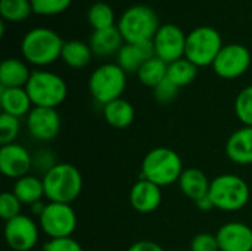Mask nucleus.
<instances>
[{
  "label": "nucleus",
  "instance_id": "1",
  "mask_svg": "<svg viewBox=\"0 0 252 251\" xmlns=\"http://www.w3.org/2000/svg\"><path fill=\"white\" fill-rule=\"evenodd\" d=\"M62 37L47 27L30 30L21 40V53L25 62L35 67H46L61 58L63 47Z\"/></svg>",
  "mask_w": 252,
  "mask_h": 251
},
{
  "label": "nucleus",
  "instance_id": "2",
  "mask_svg": "<svg viewBox=\"0 0 252 251\" xmlns=\"http://www.w3.org/2000/svg\"><path fill=\"white\" fill-rule=\"evenodd\" d=\"M183 170V161L176 151L158 146L143 157L140 179H146L161 188L170 186L179 182Z\"/></svg>",
  "mask_w": 252,
  "mask_h": 251
},
{
  "label": "nucleus",
  "instance_id": "3",
  "mask_svg": "<svg viewBox=\"0 0 252 251\" xmlns=\"http://www.w3.org/2000/svg\"><path fill=\"white\" fill-rule=\"evenodd\" d=\"M43 183L49 203L71 204L83 191V175L69 163H58L43 176Z\"/></svg>",
  "mask_w": 252,
  "mask_h": 251
},
{
  "label": "nucleus",
  "instance_id": "4",
  "mask_svg": "<svg viewBox=\"0 0 252 251\" xmlns=\"http://www.w3.org/2000/svg\"><path fill=\"white\" fill-rule=\"evenodd\" d=\"M117 27L126 43H146L154 40L161 25L151 6L133 4L123 12Z\"/></svg>",
  "mask_w": 252,
  "mask_h": 251
},
{
  "label": "nucleus",
  "instance_id": "5",
  "mask_svg": "<svg viewBox=\"0 0 252 251\" xmlns=\"http://www.w3.org/2000/svg\"><path fill=\"white\" fill-rule=\"evenodd\" d=\"M34 107L58 108L68 95V86L65 80L52 71L35 70L25 86Z\"/></svg>",
  "mask_w": 252,
  "mask_h": 251
},
{
  "label": "nucleus",
  "instance_id": "6",
  "mask_svg": "<svg viewBox=\"0 0 252 251\" xmlns=\"http://www.w3.org/2000/svg\"><path fill=\"white\" fill-rule=\"evenodd\" d=\"M214 209L223 212H239L250 201V186L238 175L226 173L211 180L208 192Z\"/></svg>",
  "mask_w": 252,
  "mask_h": 251
},
{
  "label": "nucleus",
  "instance_id": "7",
  "mask_svg": "<svg viewBox=\"0 0 252 251\" xmlns=\"http://www.w3.org/2000/svg\"><path fill=\"white\" fill-rule=\"evenodd\" d=\"M127 86V72L118 64H102L89 77V92L102 107L120 99Z\"/></svg>",
  "mask_w": 252,
  "mask_h": 251
},
{
  "label": "nucleus",
  "instance_id": "8",
  "mask_svg": "<svg viewBox=\"0 0 252 251\" xmlns=\"http://www.w3.org/2000/svg\"><path fill=\"white\" fill-rule=\"evenodd\" d=\"M223 46V38L216 28L210 25L196 27L186 37L185 58L198 68L208 67L213 65Z\"/></svg>",
  "mask_w": 252,
  "mask_h": 251
},
{
  "label": "nucleus",
  "instance_id": "9",
  "mask_svg": "<svg viewBox=\"0 0 252 251\" xmlns=\"http://www.w3.org/2000/svg\"><path fill=\"white\" fill-rule=\"evenodd\" d=\"M38 225L50 240L72 237L77 229V215L71 204L47 203L38 217Z\"/></svg>",
  "mask_w": 252,
  "mask_h": 251
},
{
  "label": "nucleus",
  "instance_id": "10",
  "mask_svg": "<svg viewBox=\"0 0 252 251\" xmlns=\"http://www.w3.org/2000/svg\"><path fill=\"white\" fill-rule=\"evenodd\" d=\"M252 64V55L250 49L241 43L224 44L216 61L213 62L214 72L224 78L233 80L244 75Z\"/></svg>",
  "mask_w": 252,
  "mask_h": 251
},
{
  "label": "nucleus",
  "instance_id": "11",
  "mask_svg": "<svg viewBox=\"0 0 252 251\" xmlns=\"http://www.w3.org/2000/svg\"><path fill=\"white\" fill-rule=\"evenodd\" d=\"M40 225L30 216L19 215L4 225V240L10 250L31 251L38 243Z\"/></svg>",
  "mask_w": 252,
  "mask_h": 251
},
{
  "label": "nucleus",
  "instance_id": "12",
  "mask_svg": "<svg viewBox=\"0 0 252 251\" xmlns=\"http://www.w3.org/2000/svg\"><path fill=\"white\" fill-rule=\"evenodd\" d=\"M186 37L180 27L176 24H164L158 28L152 43L155 49V56L162 59L167 64L185 58L186 50Z\"/></svg>",
  "mask_w": 252,
  "mask_h": 251
},
{
  "label": "nucleus",
  "instance_id": "13",
  "mask_svg": "<svg viewBox=\"0 0 252 251\" xmlns=\"http://www.w3.org/2000/svg\"><path fill=\"white\" fill-rule=\"evenodd\" d=\"M27 130L35 141H53L61 132V115L56 108L34 107L27 115Z\"/></svg>",
  "mask_w": 252,
  "mask_h": 251
},
{
  "label": "nucleus",
  "instance_id": "14",
  "mask_svg": "<svg viewBox=\"0 0 252 251\" xmlns=\"http://www.w3.org/2000/svg\"><path fill=\"white\" fill-rule=\"evenodd\" d=\"M32 167L31 154L18 143H9L0 148V170L9 179H19L28 175Z\"/></svg>",
  "mask_w": 252,
  "mask_h": 251
},
{
  "label": "nucleus",
  "instance_id": "15",
  "mask_svg": "<svg viewBox=\"0 0 252 251\" xmlns=\"http://www.w3.org/2000/svg\"><path fill=\"white\" fill-rule=\"evenodd\" d=\"M220 251H252V229L242 222H227L216 234Z\"/></svg>",
  "mask_w": 252,
  "mask_h": 251
},
{
  "label": "nucleus",
  "instance_id": "16",
  "mask_svg": "<svg viewBox=\"0 0 252 251\" xmlns=\"http://www.w3.org/2000/svg\"><path fill=\"white\" fill-rule=\"evenodd\" d=\"M161 201H162L161 186L146 179H139L130 189V204L136 212L142 215L155 212L161 206Z\"/></svg>",
  "mask_w": 252,
  "mask_h": 251
},
{
  "label": "nucleus",
  "instance_id": "17",
  "mask_svg": "<svg viewBox=\"0 0 252 251\" xmlns=\"http://www.w3.org/2000/svg\"><path fill=\"white\" fill-rule=\"evenodd\" d=\"M155 56V49L152 41L146 43H124V46L117 53V64L128 74L136 72L140 67Z\"/></svg>",
  "mask_w": 252,
  "mask_h": 251
},
{
  "label": "nucleus",
  "instance_id": "18",
  "mask_svg": "<svg viewBox=\"0 0 252 251\" xmlns=\"http://www.w3.org/2000/svg\"><path fill=\"white\" fill-rule=\"evenodd\" d=\"M226 154L235 164H252V127L244 126L229 136L226 142Z\"/></svg>",
  "mask_w": 252,
  "mask_h": 251
},
{
  "label": "nucleus",
  "instance_id": "19",
  "mask_svg": "<svg viewBox=\"0 0 252 251\" xmlns=\"http://www.w3.org/2000/svg\"><path fill=\"white\" fill-rule=\"evenodd\" d=\"M1 112L13 117H27L34 108L25 87H0Z\"/></svg>",
  "mask_w": 252,
  "mask_h": 251
},
{
  "label": "nucleus",
  "instance_id": "20",
  "mask_svg": "<svg viewBox=\"0 0 252 251\" xmlns=\"http://www.w3.org/2000/svg\"><path fill=\"white\" fill-rule=\"evenodd\" d=\"M124 38L118 30V27H111L105 30H96L90 36V47L93 55L99 58H106L111 55H117L120 49L124 46Z\"/></svg>",
  "mask_w": 252,
  "mask_h": 251
},
{
  "label": "nucleus",
  "instance_id": "21",
  "mask_svg": "<svg viewBox=\"0 0 252 251\" xmlns=\"http://www.w3.org/2000/svg\"><path fill=\"white\" fill-rule=\"evenodd\" d=\"M179 186H180V191L183 192V195L195 203L208 195L211 180L202 170H199L196 167H189V169L183 170V173L179 179Z\"/></svg>",
  "mask_w": 252,
  "mask_h": 251
},
{
  "label": "nucleus",
  "instance_id": "22",
  "mask_svg": "<svg viewBox=\"0 0 252 251\" xmlns=\"http://www.w3.org/2000/svg\"><path fill=\"white\" fill-rule=\"evenodd\" d=\"M31 72L25 61L7 58L0 65V87H25Z\"/></svg>",
  "mask_w": 252,
  "mask_h": 251
},
{
  "label": "nucleus",
  "instance_id": "23",
  "mask_svg": "<svg viewBox=\"0 0 252 251\" xmlns=\"http://www.w3.org/2000/svg\"><path fill=\"white\" fill-rule=\"evenodd\" d=\"M102 111H103V117L106 123L114 129H126L131 126L136 117L134 107L127 99H123V98L103 105Z\"/></svg>",
  "mask_w": 252,
  "mask_h": 251
},
{
  "label": "nucleus",
  "instance_id": "24",
  "mask_svg": "<svg viewBox=\"0 0 252 251\" xmlns=\"http://www.w3.org/2000/svg\"><path fill=\"white\" fill-rule=\"evenodd\" d=\"M93 58V52L89 43H84L81 40H68L63 43L61 59L63 64L72 70H81L86 68Z\"/></svg>",
  "mask_w": 252,
  "mask_h": 251
},
{
  "label": "nucleus",
  "instance_id": "25",
  "mask_svg": "<svg viewBox=\"0 0 252 251\" xmlns=\"http://www.w3.org/2000/svg\"><path fill=\"white\" fill-rule=\"evenodd\" d=\"M12 192L16 195V198L27 206H31L34 203L41 201L44 195V183L43 179H38L37 176L27 175L24 178H19L15 180Z\"/></svg>",
  "mask_w": 252,
  "mask_h": 251
},
{
  "label": "nucleus",
  "instance_id": "26",
  "mask_svg": "<svg viewBox=\"0 0 252 251\" xmlns=\"http://www.w3.org/2000/svg\"><path fill=\"white\" fill-rule=\"evenodd\" d=\"M167 71H168V64L159 59L158 56H154L140 67V70L137 71V78L146 87L154 89L162 80L167 78Z\"/></svg>",
  "mask_w": 252,
  "mask_h": 251
},
{
  "label": "nucleus",
  "instance_id": "27",
  "mask_svg": "<svg viewBox=\"0 0 252 251\" xmlns=\"http://www.w3.org/2000/svg\"><path fill=\"white\" fill-rule=\"evenodd\" d=\"M196 75H198V67L186 58H182L179 61L168 64L167 78L171 83H174L179 89L186 87L190 83H193Z\"/></svg>",
  "mask_w": 252,
  "mask_h": 251
},
{
  "label": "nucleus",
  "instance_id": "28",
  "mask_svg": "<svg viewBox=\"0 0 252 251\" xmlns=\"http://www.w3.org/2000/svg\"><path fill=\"white\" fill-rule=\"evenodd\" d=\"M87 21L93 31L115 27V12L111 4L105 1L93 3L87 10Z\"/></svg>",
  "mask_w": 252,
  "mask_h": 251
},
{
  "label": "nucleus",
  "instance_id": "29",
  "mask_svg": "<svg viewBox=\"0 0 252 251\" xmlns=\"http://www.w3.org/2000/svg\"><path fill=\"white\" fill-rule=\"evenodd\" d=\"M31 13L34 12L30 0H0V15L3 21L21 22Z\"/></svg>",
  "mask_w": 252,
  "mask_h": 251
},
{
  "label": "nucleus",
  "instance_id": "30",
  "mask_svg": "<svg viewBox=\"0 0 252 251\" xmlns=\"http://www.w3.org/2000/svg\"><path fill=\"white\" fill-rule=\"evenodd\" d=\"M235 114L244 126L252 127V84L238 93L235 99Z\"/></svg>",
  "mask_w": 252,
  "mask_h": 251
},
{
  "label": "nucleus",
  "instance_id": "31",
  "mask_svg": "<svg viewBox=\"0 0 252 251\" xmlns=\"http://www.w3.org/2000/svg\"><path fill=\"white\" fill-rule=\"evenodd\" d=\"M21 130V118L1 112L0 115V143L1 146L15 143Z\"/></svg>",
  "mask_w": 252,
  "mask_h": 251
},
{
  "label": "nucleus",
  "instance_id": "32",
  "mask_svg": "<svg viewBox=\"0 0 252 251\" xmlns=\"http://www.w3.org/2000/svg\"><path fill=\"white\" fill-rule=\"evenodd\" d=\"M32 12L41 16H53L65 12L72 0H30Z\"/></svg>",
  "mask_w": 252,
  "mask_h": 251
},
{
  "label": "nucleus",
  "instance_id": "33",
  "mask_svg": "<svg viewBox=\"0 0 252 251\" xmlns=\"http://www.w3.org/2000/svg\"><path fill=\"white\" fill-rule=\"evenodd\" d=\"M22 209V203L16 198L12 191H4L0 195V216L6 222L19 216Z\"/></svg>",
  "mask_w": 252,
  "mask_h": 251
},
{
  "label": "nucleus",
  "instance_id": "34",
  "mask_svg": "<svg viewBox=\"0 0 252 251\" xmlns=\"http://www.w3.org/2000/svg\"><path fill=\"white\" fill-rule=\"evenodd\" d=\"M179 87L168 78L162 80L157 87H154V98L159 104H171L179 96Z\"/></svg>",
  "mask_w": 252,
  "mask_h": 251
},
{
  "label": "nucleus",
  "instance_id": "35",
  "mask_svg": "<svg viewBox=\"0 0 252 251\" xmlns=\"http://www.w3.org/2000/svg\"><path fill=\"white\" fill-rule=\"evenodd\" d=\"M190 251H220L217 237L208 232L195 235L190 243Z\"/></svg>",
  "mask_w": 252,
  "mask_h": 251
},
{
  "label": "nucleus",
  "instance_id": "36",
  "mask_svg": "<svg viewBox=\"0 0 252 251\" xmlns=\"http://www.w3.org/2000/svg\"><path fill=\"white\" fill-rule=\"evenodd\" d=\"M43 251H84L81 244L78 241H75L72 237H66V238H55V240H49L44 246Z\"/></svg>",
  "mask_w": 252,
  "mask_h": 251
},
{
  "label": "nucleus",
  "instance_id": "37",
  "mask_svg": "<svg viewBox=\"0 0 252 251\" xmlns=\"http://www.w3.org/2000/svg\"><path fill=\"white\" fill-rule=\"evenodd\" d=\"M56 164L58 163L55 161V157H53L52 151H49V149H41V151H38L35 154V157H32V166L37 167V169H40V170H43L44 175L52 167H55Z\"/></svg>",
  "mask_w": 252,
  "mask_h": 251
},
{
  "label": "nucleus",
  "instance_id": "38",
  "mask_svg": "<svg viewBox=\"0 0 252 251\" xmlns=\"http://www.w3.org/2000/svg\"><path fill=\"white\" fill-rule=\"evenodd\" d=\"M127 251H164V249L154 243V241H149V240H142V241H137L134 244H131Z\"/></svg>",
  "mask_w": 252,
  "mask_h": 251
},
{
  "label": "nucleus",
  "instance_id": "39",
  "mask_svg": "<svg viewBox=\"0 0 252 251\" xmlns=\"http://www.w3.org/2000/svg\"><path fill=\"white\" fill-rule=\"evenodd\" d=\"M195 206H196V209L201 210V212H210L211 209H214V204H213L210 195H207V197H204V198L195 201Z\"/></svg>",
  "mask_w": 252,
  "mask_h": 251
},
{
  "label": "nucleus",
  "instance_id": "40",
  "mask_svg": "<svg viewBox=\"0 0 252 251\" xmlns=\"http://www.w3.org/2000/svg\"><path fill=\"white\" fill-rule=\"evenodd\" d=\"M30 207H31V213H32L34 216L40 217V216H41V213H43V212H44V209H46V203H43V201H38V203H34V204H31Z\"/></svg>",
  "mask_w": 252,
  "mask_h": 251
}]
</instances>
